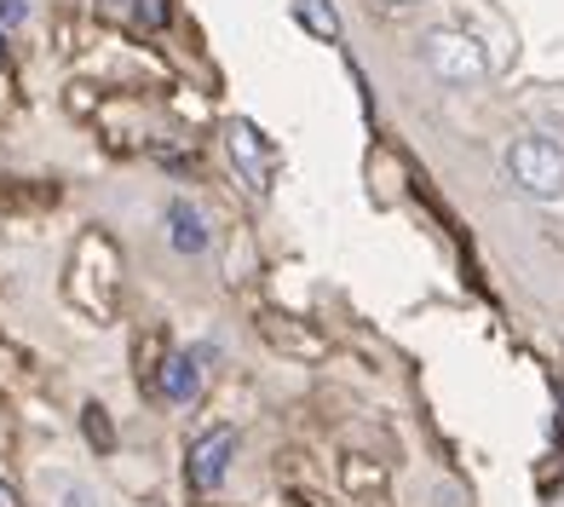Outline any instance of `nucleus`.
Wrapping results in <instances>:
<instances>
[{
	"mask_svg": "<svg viewBox=\"0 0 564 507\" xmlns=\"http://www.w3.org/2000/svg\"><path fill=\"white\" fill-rule=\"evenodd\" d=\"M421 64H426L432 82H444L455 93L490 82V53H484V41L473 30H455V23H438V30L421 35Z\"/></svg>",
	"mask_w": 564,
	"mask_h": 507,
	"instance_id": "1",
	"label": "nucleus"
},
{
	"mask_svg": "<svg viewBox=\"0 0 564 507\" xmlns=\"http://www.w3.org/2000/svg\"><path fill=\"white\" fill-rule=\"evenodd\" d=\"M507 180L519 196L530 202H564V144L542 139V133H524L507 144Z\"/></svg>",
	"mask_w": 564,
	"mask_h": 507,
	"instance_id": "2",
	"label": "nucleus"
},
{
	"mask_svg": "<svg viewBox=\"0 0 564 507\" xmlns=\"http://www.w3.org/2000/svg\"><path fill=\"white\" fill-rule=\"evenodd\" d=\"M225 150H230L237 180H248L253 196H271V185H276V150H271V139L260 133V127H253V121H230L225 127Z\"/></svg>",
	"mask_w": 564,
	"mask_h": 507,
	"instance_id": "3",
	"label": "nucleus"
},
{
	"mask_svg": "<svg viewBox=\"0 0 564 507\" xmlns=\"http://www.w3.org/2000/svg\"><path fill=\"white\" fill-rule=\"evenodd\" d=\"M230 455H237V427H208L191 455H185V478H191V490L196 496H214L225 485V473H230Z\"/></svg>",
	"mask_w": 564,
	"mask_h": 507,
	"instance_id": "4",
	"label": "nucleus"
},
{
	"mask_svg": "<svg viewBox=\"0 0 564 507\" xmlns=\"http://www.w3.org/2000/svg\"><path fill=\"white\" fill-rule=\"evenodd\" d=\"M260 335H265L271 346H282L289 358H305V364H317L323 352H328V341L317 335V328L300 323V317H289V312H265V317H260Z\"/></svg>",
	"mask_w": 564,
	"mask_h": 507,
	"instance_id": "5",
	"label": "nucleus"
},
{
	"mask_svg": "<svg viewBox=\"0 0 564 507\" xmlns=\"http://www.w3.org/2000/svg\"><path fill=\"white\" fill-rule=\"evenodd\" d=\"M167 242L185 254V260H196V254H208V242H214V231H208V219H202V208L196 202H167Z\"/></svg>",
	"mask_w": 564,
	"mask_h": 507,
	"instance_id": "6",
	"label": "nucleus"
},
{
	"mask_svg": "<svg viewBox=\"0 0 564 507\" xmlns=\"http://www.w3.org/2000/svg\"><path fill=\"white\" fill-rule=\"evenodd\" d=\"M156 392L167 403H196V392H202V358L196 352H173L167 364H156Z\"/></svg>",
	"mask_w": 564,
	"mask_h": 507,
	"instance_id": "7",
	"label": "nucleus"
},
{
	"mask_svg": "<svg viewBox=\"0 0 564 507\" xmlns=\"http://www.w3.org/2000/svg\"><path fill=\"white\" fill-rule=\"evenodd\" d=\"M294 23L312 30L317 41H340V18H335V7H323V0H294Z\"/></svg>",
	"mask_w": 564,
	"mask_h": 507,
	"instance_id": "8",
	"label": "nucleus"
},
{
	"mask_svg": "<svg viewBox=\"0 0 564 507\" xmlns=\"http://www.w3.org/2000/svg\"><path fill=\"white\" fill-rule=\"evenodd\" d=\"M82 433H87V444H93L98 455L116 450V427H110V416H105V403H87V410H82Z\"/></svg>",
	"mask_w": 564,
	"mask_h": 507,
	"instance_id": "9",
	"label": "nucleus"
},
{
	"mask_svg": "<svg viewBox=\"0 0 564 507\" xmlns=\"http://www.w3.org/2000/svg\"><path fill=\"white\" fill-rule=\"evenodd\" d=\"M53 490H58V507H98V496L87 485H75V478H53Z\"/></svg>",
	"mask_w": 564,
	"mask_h": 507,
	"instance_id": "10",
	"label": "nucleus"
},
{
	"mask_svg": "<svg viewBox=\"0 0 564 507\" xmlns=\"http://www.w3.org/2000/svg\"><path fill=\"white\" fill-rule=\"evenodd\" d=\"M35 0H0V30H18V23H30Z\"/></svg>",
	"mask_w": 564,
	"mask_h": 507,
	"instance_id": "11",
	"label": "nucleus"
},
{
	"mask_svg": "<svg viewBox=\"0 0 564 507\" xmlns=\"http://www.w3.org/2000/svg\"><path fill=\"white\" fill-rule=\"evenodd\" d=\"M133 23H150V30H162V23H167V7H162V0H139V7H133Z\"/></svg>",
	"mask_w": 564,
	"mask_h": 507,
	"instance_id": "12",
	"label": "nucleus"
},
{
	"mask_svg": "<svg viewBox=\"0 0 564 507\" xmlns=\"http://www.w3.org/2000/svg\"><path fill=\"white\" fill-rule=\"evenodd\" d=\"M133 7H139V0H98V18H110V23H133Z\"/></svg>",
	"mask_w": 564,
	"mask_h": 507,
	"instance_id": "13",
	"label": "nucleus"
},
{
	"mask_svg": "<svg viewBox=\"0 0 564 507\" xmlns=\"http://www.w3.org/2000/svg\"><path fill=\"white\" fill-rule=\"evenodd\" d=\"M0 507H23V501H18V485H12V478H0Z\"/></svg>",
	"mask_w": 564,
	"mask_h": 507,
	"instance_id": "14",
	"label": "nucleus"
},
{
	"mask_svg": "<svg viewBox=\"0 0 564 507\" xmlns=\"http://www.w3.org/2000/svg\"><path fill=\"white\" fill-rule=\"evenodd\" d=\"M7 58H12V53H7V30H0V75H7Z\"/></svg>",
	"mask_w": 564,
	"mask_h": 507,
	"instance_id": "15",
	"label": "nucleus"
},
{
	"mask_svg": "<svg viewBox=\"0 0 564 507\" xmlns=\"http://www.w3.org/2000/svg\"><path fill=\"white\" fill-rule=\"evenodd\" d=\"M380 7H415V0H380Z\"/></svg>",
	"mask_w": 564,
	"mask_h": 507,
	"instance_id": "16",
	"label": "nucleus"
},
{
	"mask_svg": "<svg viewBox=\"0 0 564 507\" xmlns=\"http://www.w3.org/2000/svg\"><path fill=\"white\" fill-rule=\"evenodd\" d=\"M553 507H564V485H558V496H553Z\"/></svg>",
	"mask_w": 564,
	"mask_h": 507,
	"instance_id": "17",
	"label": "nucleus"
}]
</instances>
